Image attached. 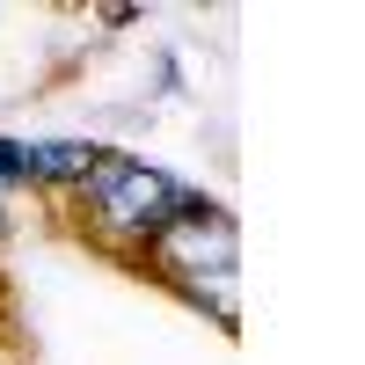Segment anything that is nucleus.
Returning <instances> with one entry per match:
<instances>
[{"instance_id": "1", "label": "nucleus", "mask_w": 365, "mask_h": 365, "mask_svg": "<svg viewBox=\"0 0 365 365\" xmlns=\"http://www.w3.org/2000/svg\"><path fill=\"white\" fill-rule=\"evenodd\" d=\"M88 182V205H96V220L117 227V234H139V241H161L168 234V212H175V182L139 168L125 154H96V168L81 175Z\"/></svg>"}, {"instance_id": "2", "label": "nucleus", "mask_w": 365, "mask_h": 365, "mask_svg": "<svg viewBox=\"0 0 365 365\" xmlns=\"http://www.w3.org/2000/svg\"><path fill=\"white\" fill-rule=\"evenodd\" d=\"M103 146H81V139H37V146H22V175L29 182H81L88 168H96Z\"/></svg>"}, {"instance_id": "3", "label": "nucleus", "mask_w": 365, "mask_h": 365, "mask_svg": "<svg viewBox=\"0 0 365 365\" xmlns=\"http://www.w3.org/2000/svg\"><path fill=\"white\" fill-rule=\"evenodd\" d=\"M0 182H29L22 175V139H0Z\"/></svg>"}]
</instances>
